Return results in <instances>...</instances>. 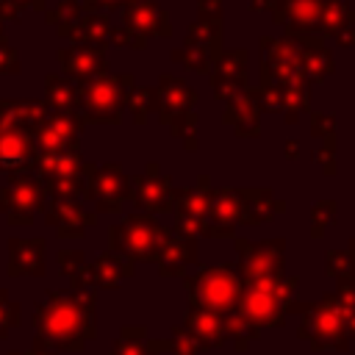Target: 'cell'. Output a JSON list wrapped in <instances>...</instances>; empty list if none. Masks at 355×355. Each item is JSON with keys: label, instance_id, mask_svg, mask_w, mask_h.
Listing matches in <instances>:
<instances>
[{"label": "cell", "instance_id": "obj_40", "mask_svg": "<svg viewBox=\"0 0 355 355\" xmlns=\"http://www.w3.org/2000/svg\"><path fill=\"white\" fill-rule=\"evenodd\" d=\"M336 211H338V205L333 200H322V202L313 205V211H311V233L316 239H322L324 230L336 222Z\"/></svg>", "mask_w": 355, "mask_h": 355}, {"label": "cell", "instance_id": "obj_39", "mask_svg": "<svg viewBox=\"0 0 355 355\" xmlns=\"http://www.w3.org/2000/svg\"><path fill=\"white\" fill-rule=\"evenodd\" d=\"M19 322H22V308H19V302L11 300L6 288H0V341H3Z\"/></svg>", "mask_w": 355, "mask_h": 355}, {"label": "cell", "instance_id": "obj_35", "mask_svg": "<svg viewBox=\"0 0 355 355\" xmlns=\"http://www.w3.org/2000/svg\"><path fill=\"white\" fill-rule=\"evenodd\" d=\"M158 352H161L158 344L147 341L144 327H122V333L111 349V355H158Z\"/></svg>", "mask_w": 355, "mask_h": 355}, {"label": "cell", "instance_id": "obj_42", "mask_svg": "<svg viewBox=\"0 0 355 355\" xmlns=\"http://www.w3.org/2000/svg\"><path fill=\"white\" fill-rule=\"evenodd\" d=\"M169 130H172L175 139L183 141L186 150H194V147H197V139H194V133H197V114H194V111H189V114H183L180 119H175V122L169 125Z\"/></svg>", "mask_w": 355, "mask_h": 355}, {"label": "cell", "instance_id": "obj_19", "mask_svg": "<svg viewBox=\"0 0 355 355\" xmlns=\"http://www.w3.org/2000/svg\"><path fill=\"white\" fill-rule=\"evenodd\" d=\"M44 222L55 227L61 239H80L86 227L97 222V214L86 211L78 197H64V200H47L44 208Z\"/></svg>", "mask_w": 355, "mask_h": 355}, {"label": "cell", "instance_id": "obj_25", "mask_svg": "<svg viewBox=\"0 0 355 355\" xmlns=\"http://www.w3.org/2000/svg\"><path fill=\"white\" fill-rule=\"evenodd\" d=\"M186 333L194 338V344L200 349H216V347H222L227 341L225 316L214 313V311L189 308V313H186Z\"/></svg>", "mask_w": 355, "mask_h": 355}, {"label": "cell", "instance_id": "obj_48", "mask_svg": "<svg viewBox=\"0 0 355 355\" xmlns=\"http://www.w3.org/2000/svg\"><path fill=\"white\" fill-rule=\"evenodd\" d=\"M311 130L322 139L336 136V116L333 114H311Z\"/></svg>", "mask_w": 355, "mask_h": 355}, {"label": "cell", "instance_id": "obj_54", "mask_svg": "<svg viewBox=\"0 0 355 355\" xmlns=\"http://www.w3.org/2000/svg\"><path fill=\"white\" fill-rule=\"evenodd\" d=\"M300 153V144L297 141H286V158H297Z\"/></svg>", "mask_w": 355, "mask_h": 355}, {"label": "cell", "instance_id": "obj_1", "mask_svg": "<svg viewBox=\"0 0 355 355\" xmlns=\"http://www.w3.org/2000/svg\"><path fill=\"white\" fill-rule=\"evenodd\" d=\"M31 322L36 338L53 352H80L97 336V297L94 291L50 288Z\"/></svg>", "mask_w": 355, "mask_h": 355}, {"label": "cell", "instance_id": "obj_43", "mask_svg": "<svg viewBox=\"0 0 355 355\" xmlns=\"http://www.w3.org/2000/svg\"><path fill=\"white\" fill-rule=\"evenodd\" d=\"M158 344V349H169L172 355H197V344H194V338L186 333V327H175L172 330V338L169 341H155Z\"/></svg>", "mask_w": 355, "mask_h": 355}, {"label": "cell", "instance_id": "obj_3", "mask_svg": "<svg viewBox=\"0 0 355 355\" xmlns=\"http://www.w3.org/2000/svg\"><path fill=\"white\" fill-rule=\"evenodd\" d=\"M294 288H297V277H288V275H275V277H266V280L244 283L236 313L258 330L280 327L286 322Z\"/></svg>", "mask_w": 355, "mask_h": 355}, {"label": "cell", "instance_id": "obj_47", "mask_svg": "<svg viewBox=\"0 0 355 355\" xmlns=\"http://www.w3.org/2000/svg\"><path fill=\"white\" fill-rule=\"evenodd\" d=\"M19 69V53L8 42H0V75H17Z\"/></svg>", "mask_w": 355, "mask_h": 355}, {"label": "cell", "instance_id": "obj_45", "mask_svg": "<svg viewBox=\"0 0 355 355\" xmlns=\"http://www.w3.org/2000/svg\"><path fill=\"white\" fill-rule=\"evenodd\" d=\"M336 136H330V139H324V144L313 153V161L322 166V172H327V175H333L336 172Z\"/></svg>", "mask_w": 355, "mask_h": 355}, {"label": "cell", "instance_id": "obj_53", "mask_svg": "<svg viewBox=\"0 0 355 355\" xmlns=\"http://www.w3.org/2000/svg\"><path fill=\"white\" fill-rule=\"evenodd\" d=\"M272 3L275 0H250V11H272Z\"/></svg>", "mask_w": 355, "mask_h": 355}, {"label": "cell", "instance_id": "obj_31", "mask_svg": "<svg viewBox=\"0 0 355 355\" xmlns=\"http://www.w3.org/2000/svg\"><path fill=\"white\" fill-rule=\"evenodd\" d=\"M283 211V202L272 197L269 189H241V225L269 222Z\"/></svg>", "mask_w": 355, "mask_h": 355}, {"label": "cell", "instance_id": "obj_37", "mask_svg": "<svg viewBox=\"0 0 355 355\" xmlns=\"http://www.w3.org/2000/svg\"><path fill=\"white\" fill-rule=\"evenodd\" d=\"M158 108V92L155 86H133L128 97V111L133 114L136 125H147V114Z\"/></svg>", "mask_w": 355, "mask_h": 355}, {"label": "cell", "instance_id": "obj_28", "mask_svg": "<svg viewBox=\"0 0 355 355\" xmlns=\"http://www.w3.org/2000/svg\"><path fill=\"white\" fill-rule=\"evenodd\" d=\"M47 114H50L47 100H8V97H0V122H6V125L36 130Z\"/></svg>", "mask_w": 355, "mask_h": 355}, {"label": "cell", "instance_id": "obj_16", "mask_svg": "<svg viewBox=\"0 0 355 355\" xmlns=\"http://www.w3.org/2000/svg\"><path fill=\"white\" fill-rule=\"evenodd\" d=\"M130 200L136 208L141 211H153V214H166L175 211V189L172 180L166 175L158 172V164H147L144 175H133L130 178Z\"/></svg>", "mask_w": 355, "mask_h": 355}, {"label": "cell", "instance_id": "obj_36", "mask_svg": "<svg viewBox=\"0 0 355 355\" xmlns=\"http://www.w3.org/2000/svg\"><path fill=\"white\" fill-rule=\"evenodd\" d=\"M327 275L336 277V286H355V255L349 250L327 252Z\"/></svg>", "mask_w": 355, "mask_h": 355}, {"label": "cell", "instance_id": "obj_21", "mask_svg": "<svg viewBox=\"0 0 355 355\" xmlns=\"http://www.w3.org/2000/svg\"><path fill=\"white\" fill-rule=\"evenodd\" d=\"M58 64L67 78L75 83L92 80L105 75V47H89V44H69L58 50Z\"/></svg>", "mask_w": 355, "mask_h": 355}, {"label": "cell", "instance_id": "obj_55", "mask_svg": "<svg viewBox=\"0 0 355 355\" xmlns=\"http://www.w3.org/2000/svg\"><path fill=\"white\" fill-rule=\"evenodd\" d=\"M0 42H6V22L0 19Z\"/></svg>", "mask_w": 355, "mask_h": 355}, {"label": "cell", "instance_id": "obj_58", "mask_svg": "<svg viewBox=\"0 0 355 355\" xmlns=\"http://www.w3.org/2000/svg\"><path fill=\"white\" fill-rule=\"evenodd\" d=\"M125 3H136V0H125Z\"/></svg>", "mask_w": 355, "mask_h": 355}, {"label": "cell", "instance_id": "obj_11", "mask_svg": "<svg viewBox=\"0 0 355 355\" xmlns=\"http://www.w3.org/2000/svg\"><path fill=\"white\" fill-rule=\"evenodd\" d=\"M236 252H239V275L244 283L266 280L283 272V255H286V241L283 239H269V241H247L236 239Z\"/></svg>", "mask_w": 355, "mask_h": 355}, {"label": "cell", "instance_id": "obj_6", "mask_svg": "<svg viewBox=\"0 0 355 355\" xmlns=\"http://www.w3.org/2000/svg\"><path fill=\"white\" fill-rule=\"evenodd\" d=\"M133 92V75H100L78 83V114L89 125H119L128 97Z\"/></svg>", "mask_w": 355, "mask_h": 355}, {"label": "cell", "instance_id": "obj_4", "mask_svg": "<svg viewBox=\"0 0 355 355\" xmlns=\"http://www.w3.org/2000/svg\"><path fill=\"white\" fill-rule=\"evenodd\" d=\"M288 313H300L297 336L302 341H311L313 349H347L349 347V330L341 311V302L336 294L322 297L319 302H291Z\"/></svg>", "mask_w": 355, "mask_h": 355}, {"label": "cell", "instance_id": "obj_27", "mask_svg": "<svg viewBox=\"0 0 355 355\" xmlns=\"http://www.w3.org/2000/svg\"><path fill=\"white\" fill-rule=\"evenodd\" d=\"M130 275H133V263L116 252H103L97 261L89 263V272H86L92 291L94 288H116Z\"/></svg>", "mask_w": 355, "mask_h": 355}, {"label": "cell", "instance_id": "obj_17", "mask_svg": "<svg viewBox=\"0 0 355 355\" xmlns=\"http://www.w3.org/2000/svg\"><path fill=\"white\" fill-rule=\"evenodd\" d=\"M236 225H241V189H230V186L211 189L205 236L208 239H230L236 233Z\"/></svg>", "mask_w": 355, "mask_h": 355}, {"label": "cell", "instance_id": "obj_57", "mask_svg": "<svg viewBox=\"0 0 355 355\" xmlns=\"http://www.w3.org/2000/svg\"><path fill=\"white\" fill-rule=\"evenodd\" d=\"M3 355H22V352H14V349H11V352H3Z\"/></svg>", "mask_w": 355, "mask_h": 355}, {"label": "cell", "instance_id": "obj_15", "mask_svg": "<svg viewBox=\"0 0 355 355\" xmlns=\"http://www.w3.org/2000/svg\"><path fill=\"white\" fill-rule=\"evenodd\" d=\"M322 11H324V0H275L272 3L275 22L283 25L291 39L322 36Z\"/></svg>", "mask_w": 355, "mask_h": 355}, {"label": "cell", "instance_id": "obj_49", "mask_svg": "<svg viewBox=\"0 0 355 355\" xmlns=\"http://www.w3.org/2000/svg\"><path fill=\"white\" fill-rule=\"evenodd\" d=\"M78 3H80V8L86 14H100V8L103 11H114V8L125 6V0H78Z\"/></svg>", "mask_w": 355, "mask_h": 355}, {"label": "cell", "instance_id": "obj_10", "mask_svg": "<svg viewBox=\"0 0 355 355\" xmlns=\"http://www.w3.org/2000/svg\"><path fill=\"white\" fill-rule=\"evenodd\" d=\"M130 178L122 172L119 164H89L86 178V200H94V208L100 214H119L122 205L130 200Z\"/></svg>", "mask_w": 355, "mask_h": 355}, {"label": "cell", "instance_id": "obj_24", "mask_svg": "<svg viewBox=\"0 0 355 355\" xmlns=\"http://www.w3.org/2000/svg\"><path fill=\"white\" fill-rule=\"evenodd\" d=\"M61 39L72 42V44H89V47H108L111 44V33L114 25L105 14H83L75 22L58 25L55 28Z\"/></svg>", "mask_w": 355, "mask_h": 355}, {"label": "cell", "instance_id": "obj_9", "mask_svg": "<svg viewBox=\"0 0 355 355\" xmlns=\"http://www.w3.org/2000/svg\"><path fill=\"white\" fill-rule=\"evenodd\" d=\"M261 53H263L261 86L308 80V75L302 69V50H300L297 39H291V36H283V39L263 36L261 39Z\"/></svg>", "mask_w": 355, "mask_h": 355}, {"label": "cell", "instance_id": "obj_18", "mask_svg": "<svg viewBox=\"0 0 355 355\" xmlns=\"http://www.w3.org/2000/svg\"><path fill=\"white\" fill-rule=\"evenodd\" d=\"M211 86L216 100H236L247 92V50H227L211 69Z\"/></svg>", "mask_w": 355, "mask_h": 355}, {"label": "cell", "instance_id": "obj_44", "mask_svg": "<svg viewBox=\"0 0 355 355\" xmlns=\"http://www.w3.org/2000/svg\"><path fill=\"white\" fill-rule=\"evenodd\" d=\"M336 297L341 302V311H344V319H347V330L355 333V286L336 288Z\"/></svg>", "mask_w": 355, "mask_h": 355}, {"label": "cell", "instance_id": "obj_26", "mask_svg": "<svg viewBox=\"0 0 355 355\" xmlns=\"http://www.w3.org/2000/svg\"><path fill=\"white\" fill-rule=\"evenodd\" d=\"M222 122L230 125L236 130V136H247V139H255L258 130H261V108L252 97V89H247L244 94H239L236 100L227 103L225 114H222Z\"/></svg>", "mask_w": 355, "mask_h": 355}, {"label": "cell", "instance_id": "obj_12", "mask_svg": "<svg viewBox=\"0 0 355 355\" xmlns=\"http://www.w3.org/2000/svg\"><path fill=\"white\" fill-rule=\"evenodd\" d=\"M208 197H211L208 175H200L194 189H175V236H186V239L205 236Z\"/></svg>", "mask_w": 355, "mask_h": 355}, {"label": "cell", "instance_id": "obj_34", "mask_svg": "<svg viewBox=\"0 0 355 355\" xmlns=\"http://www.w3.org/2000/svg\"><path fill=\"white\" fill-rule=\"evenodd\" d=\"M58 269L69 280V288L72 291H92L89 288V277H86L89 263H86V258H83L80 250H61L58 252Z\"/></svg>", "mask_w": 355, "mask_h": 355}, {"label": "cell", "instance_id": "obj_23", "mask_svg": "<svg viewBox=\"0 0 355 355\" xmlns=\"http://www.w3.org/2000/svg\"><path fill=\"white\" fill-rule=\"evenodd\" d=\"M47 241L42 236L36 239H8V266L6 272L11 277H42L47 272Z\"/></svg>", "mask_w": 355, "mask_h": 355}, {"label": "cell", "instance_id": "obj_33", "mask_svg": "<svg viewBox=\"0 0 355 355\" xmlns=\"http://www.w3.org/2000/svg\"><path fill=\"white\" fill-rule=\"evenodd\" d=\"M197 263V239H186V236H172V241L166 244L161 261H158V272L164 277L172 275H183L186 266Z\"/></svg>", "mask_w": 355, "mask_h": 355}, {"label": "cell", "instance_id": "obj_13", "mask_svg": "<svg viewBox=\"0 0 355 355\" xmlns=\"http://www.w3.org/2000/svg\"><path fill=\"white\" fill-rule=\"evenodd\" d=\"M80 114H58L50 111L42 125L33 130L39 155L44 153H80V130H83Z\"/></svg>", "mask_w": 355, "mask_h": 355}, {"label": "cell", "instance_id": "obj_51", "mask_svg": "<svg viewBox=\"0 0 355 355\" xmlns=\"http://www.w3.org/2000/svg\"><path fill=\"white\" fill-rule=\"evenodd\" d=\"M222 17V0H197V19Z\"/></svg>", "mask_w": 355, "mask_h": 355}, {"label": "cell", "instance_id": "obj_41", "mask_svg": "<svg viewBox=\"0 0 355 355\" xmlns=\"http://www.w3.org/2000/svg\"><path fill=\"white\" fill-rule=\"evenodd\" d=\"M86 11L80 8V3L78 0H61L55 8H50V11H44V19H47V25H67V22H75L78 17H83Z\"/></svg>", "mask_w": 355, "mask_h": 355}, {"label": "cell", "instance_id": "obj_29", "mask_svg": "<svg viewBox=\"0 0 355 355\" xmlns=\"http://www.w3.org/2000/svg\"><path fill=\"white\" fill-rule=\"evenodd\" d=\"M297 42H300V50H302V69H305L308 80L311 83H322L336 69L333 55H330L324 39L322 36H302Z\"/></svg>", "mask_w": 355, "mask_h": 355}, {"label": "cell", "instance_id": "obj_52", "mask_svg": "<svg viewBox=\"0 0 355 355\" xmlns=\"http://www.w3.org/2000/svg\"><path fill=\"white\" fill-rule=\"evenodd\" d=\"M22 355H55V352H53V349H50V347H47L44 341L33 338V347H31V349H25Z\"/></svg>", "mask_w": 355, "mask_h": 355}, {"label": "cell", "instance_id": "obj_5", "mask_svg": "<svg viewBox=\"0 0 355 355\" xmlns=\"http://www.w3.org/2000/svg\"><path fill=\"white\" fill-rule=\"evenodd\" d=\"M244 280L236 269V263H219V266H200L197 272L186 275V294L189 308L214 311V313H233L241 297Z\"/></svg>", "mask_w": 355, "mask_h": 355}, {"label": "cell", "instance_id": "obj_38", "mask_svg": "<svg viewBox=\"0 0 355 355\" xmlns=\"http://www.w3.org/2000/svg\"><path fill=\"white\" fill-rule=\"evenodd\" d=\"M347 14H349V8H347L344 0H324V11H322V33H327V36L336 39V33H338V31L344 28V22H347Z\"/></svg>", "mask_w": 355, "mask_h": 355}, {"label": "cell", "instance_id": "obj_46", "mask_svg": "<svg viewBox=\"0 0 355 355\" xmlns=\"http://www.w3.org/2000/svg\"><path fill=\"white\" fill-rule=\"evenodd\" d=\"M111 44H116V47H133V50H144V47H147V39H141V36L130 33V31H128V28H122V25H114Z\"/></svg>", "mask_w": 355, "mask_h": 355}, {"label": "cell", "instance_id": "obj_56", "mask_svg": "<svg viewBox=\"0 0 355 355\" xmlns=\"http://www.w3.org/2000/svg\"><path fill=\"white\" fill-rule=\"evenodd\" d=\"M349 252H352V255H355V239H352V241H349Z\"/></svg>", "mask_w": 355, "mask_h": 355}, {"label": "cell", "instance_id": "obj_30", "mask_svg": "<svg viewBox=\"0 0 355 355\" xmlns=\"http://www.w3.org/2000/svg\"><path fill=\"white\" fill-rule=\"evenodd\" d=\"M183 47L200 50V53H205V55H211L216 61L222 55V17L191 22L189 31H186Z\"/></svg>", "mask_w": 355, "mask_h": 355}, {"label": "cell", "instance_id": "obj_50", "mask_svg": "<svg viewBox=\"0 0 355 355\" xmlns=\"http://www.w3.org/2000/svg\"><path fill=\"white\" fill-rule=\"evenodd\" d=\"M336 42H338L341 47H355V11L347 14V22H344V28L336 33Z\"/></svg>", "mask_w": 355, "mask_h": 355}, {"label": "cell", "instance_id": "obj_8", "mask_svg": "<svg viewBox=\"0 0 355 355\" xmlns=\"http://www.w3.org/2000/svg\"><path fill=\"white\" fill-rule=\"evenodd\" d=\"M47 189L39 180L36 172L25 175H11L8 183L0 189V214L6 216L8 225H31L39 211L47 208Z\"/></svg>", "mask_w": 355, "mask_h": 355}, {"label": "cell", "instance_id": "obj_20", "mask_svg": "<svg viewBox=\"0 0 355 355\" xmlns=\"http://www.w3.org/2000/svg\"><path fill=\"white\" fill-rule=\"evenodd\" d=\"M122 28H128L130 33L147 39V36H161L166 39L172 33L169 25V14L155 3V0H136V3H125L122 6Z\"/></svg>", "mask_w": 355, "mask_h": 355}, {"label": "cell", "instance_id": "obj_32", "mask_svg": "<svg viewBox=\"0 0 355 355\" xmlns=\"http://www.w3.org/2000/svg\"><path fill=\"white\" fill-rule=\"evenodd\" d=\"M44 100H47L50 111L78 114V83L67 75L47 72L44 75Z\"/></svg>", "mask_w": 355, "mask_h": 355}, {"label": "cell", "instance_id": "obj_2", "mask_svg": "<svg viewBox=\"0 0 355 355\" xmlns=\"http://www.w3.org/2000/svg\"><path fill=\"white\" fill-rule=\"evenodd\" d=\"M169 241L172 230L150 214H130L108 227V252H116L130 263H158Z\"/></svg>", "mask_w": 355, "mask_h": 355}, {"label": "cell", "instance_id": "obj_7", "mask_svg": "<svg viewBox=\"0 0 355 355\" xmlns=\"http://www.w3.org/2000/svg\"><path fill=\"white\" fill-rule=\"evenodd\" d=\"M89 164L83 161L80 153H44L36 161V175L47 189L50 200H64V197H83L86 194V178H89Z\"/></svg>", "mask_w": 355, "mask_h": 355}, {"label": "cell", "instance_id": "obj_22", "mask_svg": "<svg viewBox=\"0 0 355 355\" xmlns=\"http://www.w3.org/2000/svg\"><path fill=\"white\" fill-rule=\"evenodd\" d=\"M155 92H158V108H155L158 111V122L166 125V128L175 119H180L183 114H189L194 100H197L194 89L186 80H178L175 75H166V72L158 78Z\"/></svg>", "mask_w": 355, "mask_h": 355}, {"label": "cell", "instance_id": "obj_14", "mask_svg": "<svg viewBox=\"0 0 355 355\" xmlns=\"http://www.w3.org/2000/svg\"><path fill=\"white\" fill-rule=\"evenodd\" d=\"M39 161V147L33 130L0 122V172L3 175H25L33 172Z\"/></svg>", "mask_w": 355, "mask_h": 355}]
</instances>
